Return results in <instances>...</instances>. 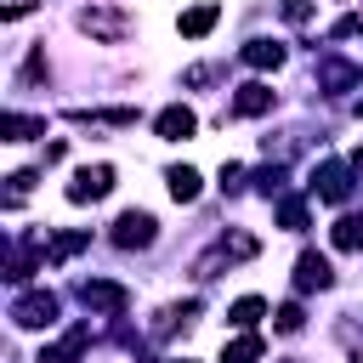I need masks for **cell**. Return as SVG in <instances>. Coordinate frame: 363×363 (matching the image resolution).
Listing matches in <instances>:
<instances>
[{
	"mask_svg": "<svg viewBox=\"0 0 363 363\" xmlns=\"http://www.w3.org/2000/svg\"><path fill=\"white\" fill-rule=\"evenodd\" d=\"M79 301H85V312L119 318V312L130 306V289H125V284H113V278H85V284H79Z\"/></svg>",
	"mask_w": 363,
	"mask_h": 363,
	"instance_id": "1",
	"label": "cell"
},
{
	"mask_svg": "<svg viewBox=\"0 0 363 363\" xmlns=\"http://www.w3.org/2000/svg\"><path fill=\"white\" fill-rule=\"evenodd\" d=\"M113 193V164H85V170H74V182H68V204H96V199H108Z\"/></svg>",
	"mask_w": 363,
	"mask_h": 363,
	"instance_id": "2",
	"label": "cell"
},
{
	"mask_svg": "<svg viewBox=\"0 0 363 363\" xmlns=\"http://www.w3.org/2000/svg\"><path fill=\"white\" fill-rule=\"evenodd\" d=\"M312 193H318L323 204H346V199H352V164L323 159V164L312 170Z\"/></svg>",
	"mask_w": 363,
	"mask_h": 363,
	"instance_id": "3",
	"label": "cell"
},
{
	"mask_svg": "<svg viewBox=\"0 0 363 363\" xmlns=\"http://www.w3.org/2000/svg\"><path fill=\"white\" fill-rule=\"evenodd\" d=\"M153 238H159V221H153L147 210H125V216L113 221V244H119V250H147Z\"/></svg>",
	"mask_w": 363,
	"mask_h": 363,
	"instance_id": "4",
	"label": "cell"
},
{
	"mask_svg": "<svg viewBox=\"0 0 363 363\" xmlns=\"http://www.w3.org/2000/svg\"><path fill=\"white\" fill-rule=\"evenodd\" d=\"M11 318L23 329H45V323H57V295L51 289H28V295L11 301Z\"/></svg>",
	"mask_w": 363,
	"mask_h": 363,
	"instance_id": "5",
	"label": "cell"
},
{
	"mask_svg": "<svg viewBox=\"0 0 363 363\" xmlns=\"http://www.w3.org/2000/svg\"><path fill=\"white\" fill-rule=\"evenodd\" d=\"M79 28H85V34H96V40H125V28H130V23H125L119 11H108V6H85V11H79Z\"/></svg>",
	"mask_w": 363,
	"mask_h": 363,
	"instance_id": "6",
	"label": "cell"
},
{
	"mask_svg": "<svg viewBox=\"0 0 363 363\" xmlns=\"http://www.w3.org/2000/svg\"><path fill=\"white\" fill-rule=\"evenodd\" d=\"M363 74H357V62H340V57H323L318 62V91H329V96H340V91H352Z\"/></svg>",
	"mask_w": 363,
	"mask_h": 363,
	"instance_id": "7",
	"label": "cell"
},
{
	"mask_svg": "<svg viewBox=\"0 0 363 363\" xmlns=\"http://www.w3.org/2000/svg\"><path fill=\"white\" fill-rule=\"evenodd\" d=\"M329 284H335L329 261H323L318 250H301V261H295V289H329Z\"/></svg>",
	"mask_w": 363,
	"mask_h": 363,
	"instance_id": "8",
	"label": "cell"
},
{
	"mask_svg": "<svg viewBox=\"0 0 363 363\" xmlns=\"http://www.w3.org/2000/svg\"><path fill=\"white\" fill-rule=\"evenodd\" d=\"M267 108H272V85H261V79L238 85V96H233V113H238V119H255V113H267Z\"/></svg>",
	"mask_w": 363,
	"mask_h": 363,
	"instance_id": "9",
	"label": "cell"
},
{
	"mask_svg": "<svg viewBox=\"0 0 363 363\" xmlns=\"http://www.w3.org/2000/svg\"><path fill=\"white\" fill-rule=\"evenodd\" d=\"M153 130H159L164 142H182V136H193V130H199V119H193V108H182V102H176V108H164V113L153 119Z\"/></svg>",
	"mask_w": 363,
	"mask_h": 363,
	"instance_id": "10",
	"label": "cell"
},
{
	"mask_svg": "<svg viewBox=\"0 0 363 363\" xmlns=\"http://www.w3.org/2000/svg\"><path fill=\"white\" fill-rule=\"evenodd\" d=\"M216 17H221V6H216V0H204V6H193V11H182V23H176V28H182L187 40H204V34L216 28Z\"/></svg>",
	"mask_w": 363,
	"mask_h": 363,
	"instance_id": "11",
	"label": "cell"
},
{
	"mask_svg": "<svg viewBox=\"0 0 363 363\" xmlns=\"http://www.w3.org/2000/svg\"><path fill=\"white\" fill-rule=\"evenodd\" d=\"M28 136H45V119H34V113H0V142H28Z\"/></svg>",
	"mask_w": 363,
	"mask_h": 363,
	"instance_id": "12",
	"label": "cell"
},
{
	"mask_svg": "<svg viewBox=\"0 0 363 363\" xmlns=\"http://www.w3.org/2000/svg\"><path fill=\"white\" fill-rule=\"evenodd\" d=\"M164 187H170V199H176V204H193L204 182H199V170H187V164H170V170H164Z\"/></svg>",
	"mask_w": 363,
	"mask_h": 363,
	"instance_id": "13",
	"label": "cell"
},
{
	"mask_svg": "<svg viewBox=\"0 0 363 363\" xmlns=\"http://www.w3.org/2000/svg\"><path fill=\"white\" fill-rule=\"evenodd\" d=\"M261 318H267V301H261V295H238V301L227 306V323H233V329H255Z\"/></svg>",
	"mask_w": 363,
	"mask_h": 363,
	"instance_id": "14",
	"label": "cell"
},
{
	"mask_svg": "<svg viewBox=\"0 0 363 363\" xmlns=\"http://www.w3.org/2000/svg\"><path fill=\"white\" fill-rule=\"evenodd\" d=\"M261 357V335L255 329H238V340L221 346V363H255Z\"/></svg>",
	"mask_w": 363,
	"mask_h": 363,
	"instance_id": "15",
	"label": "cell"
},
{
	"mask_svg": "<svg viewBox=\"0 0 363 363\" xmlns=\"http://www.w3.org/2000/svg\"><path fill=\"white\" fill-rule=\"evenodd\" d=\"M244 62H250V68H278V62H284V45H278V40H250V45H244Z\"/></svg>",
	"mask_w": 363,
	"mask_h": 363,
	"instance_id": "16",
	"label": "cell"
},
{
	"mask_svg": "<svg viewBox=\"0 0 363 363\" xmlns=\"http://www.w3.org/2000/svg\"><path fill=\"white\" fill-rule=\"evenodd\" d=\"M91 244V233H57L51 244H45V261H68V255H79Z\"/></svg>",
	"mask_w": 363,
	"mask_h": 363,
	"instance_id": "17",
	"label": "cell"
},
{
	"mask_svg": "<svg viewBox=\"0 0 363 363\" xmlns=\"http://www.w3.org/2000/svg\"><path fill=\"white\" fill-rule=\"evenodd\" d=\"M329 238H335V250H363V216H340Z\"/></svg>",
	"mask_w": 363,
	"mask_h": 363,
	"instance_id": "18",
	"label": "cell"
},
{
	"mask_svg": "<svg viewBox=\"0 0 363 363\" xmlns=\"http://www.w3.org/2000/svg\"><path fill=\"white\" fill-rule=\"evenodd\" d=\"M79 346H85V329H68V340L62 346H45L40 363H79Z\"/></svg>",
	"mask_w": 363,
	"mask_h": 363,
	"instance_id": "19",
	"label": "cell"
},
{
	"mask_svg": "<svg viewBox=\"0 0 363 363\" xmlns=\"http://www.w3.org/2000/svg\"><path fill=\"white\" fill-rule=\"evenodd\" d=\"M284 182H289V170H284V164H261V170H255V193H267V199H272V193H284Z\"/></svg>",
	"mask_w": 363,
	"mask_h": 363,
	"instance_id": "20",
	"label": "cell"
},
{
	"mask_svg": "<svg viewBox=\"0 0 363 363\" xmlns=\"http://www.w3.org/2000/svg\"><path fill=\"white\" fill-rule=\"evenodd\" d=\"M301 323H306V312H301L295 301H284V306L272 312V329H278V335H301Z\"/></svg>",
	"mask_w": 363,
	"mask_h": 363,
	"instance_id": "21",
	"label": "cell"
},
{
	"mask_svg": "<svg viewBox=\"0 0 363 363\" xmlns=\"http://www.w3.org/2000/svg\"><path fill=\"white\" fill-rule=\"evenodd\" d=\"M278 221H284L289 233H301V227H306V204H301V199H278Z\"/></svg>",
	"mask_w": 363,
	"mask_h": 363,
	"instance_id": "22",
	"label": "cell"
},
{
	"mask_svg": "<svg viewBox=\"0 0 363 363\" xmlns=\"http://www.w3.org/2000/svg\"><path fill=\"white\" fill-rule=\"evenodd\" d=\"M335 40H352V34H363V17L357 11H346V17H335V28H329Z\"/></svg>",
	"mask_w": 363,
	"mask_h": 363,
	"instance_id": "23",
	"label": "cell"
},
{
	"mask_svg": "<svg viewBox=\"0 0 363 363\" xmlns=\"http://www.w3.org/2000/svg\"><path fill=\"white\" fill-rule=\"evenodd\" d=\"M238 182H244V164H233V159H227V164H221V187H227V193H233V187H238Z\"/></svg>",
	"mask_w": 363,
	"mask_h": 363,
	"instance_id": "24",
	"label": "cell"
},
{
	"mask_svg": "<svg viewBox=\"0 0 363 363\" xmlns=\"http://www.w3.org/2000/svg\"><path fill=\"white\" fill-rule=\"evenodd\" d=\"M284 17H289V23H306L312 6H306V0H284Z\"/></svg>",
	"mask_w": 363,
	"mask_h": 363,
	"instance_id": "25",
	"label": "cell"
},
{
	"mask_svg": "<svg viewBox=\"0 0 363 363\" xmlns=\"http://www.w3.org/2000/svg\"><path fill=\"white\" fill-rule=\"evenodd\" d=\"M6 182H11V193H28V187H34V170H11Z\"/></svg>",
	"mask_w": 363,
	"mask_h": 363,
	"instance_id": "26",
	"label": "cell"
},
{
	"mask_svg": "<svg viewBox=\"0 0 363 363\" xmlns=\"http://www.w3.org/2000/svg\"><path fill=\"white\" fill-rule=\"evenodd\" d=\"M352 170H363V147H357V153H352Z\"/></svg>",
	"mask_w": 363,
	"mask_h": 363,
	"instance_id": "27",
	"label": "cell"
},
{
	"mask_svg": "<svg viewBox=\"0 0 363 363\" xmlns=\"http://www.w3.org/2000/svg\"><path fill=\"white\" fill-rule=\"evenodd\" d=\"M176 363H187V357H176Z\"/></svg>",
	"mask_w": 363,
	"mask_h": 363,
	"instance_id": "28",
	"label": "cell"
}]
</instances>
